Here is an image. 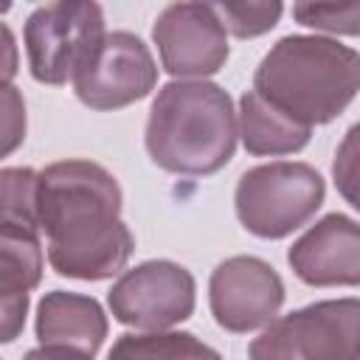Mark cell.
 <instances>
[{
	"instance_id": "d6986e66",
	"label": "cell",
	"mask_w": 360,
	"mask_h": 360,
	"mask_svg": "<svg viewBox=\"0 0 360 360\" xmlns=\"http://www.w3.org/2000/svg\"><path fill=\"white\" fill-rule=\"evenodd\" d=\"M25 98L14 84H0V160L17 152L25 141Z\"/></svg>"
},
{
	"instance_id": "277c9868",
	"label": "cell",
	"mask_w": 360,
	"mask_h": 360,
	"mask_svg": "<svg viewBox=\"0 0 360 360\" xmlns=\"http://www.w3.org/2000/svg\"><path fill=\"white\" fill-rule=\"evenodd\" d=\"M323 177L301 160H276L248 169L233 191V208L245 231L259 239H281L307 225L323 205Z\"/></svg>"
},
{
	"instance_id": "e0dca14e",
	"label": "cell",
	"mask_w": 360,
	"mask_h": 360,
	"mask_svg": "<svg viewBox=\"0 0 360 360\" xmlns=\"http://www.w3.org/2000/svg\"><path fill=\"white\" fill-rule=\"evenodd\" d=\"M225 34L231 31L239 39L262 37L276 28L284 6L281 3H211Z\"/></svg>"
},
{
	"instance_id": "ffe728a7",
	"label": "cell",
	"mask_w": 360,
	"mask_h": 360,
	"mask_svg": "<svg viewBox=\"0 0 360 360\" xmlns=\"http://www.w3.org/2000/svg\"><path fill=\"white\" fill-rule=\"evenodd\" d=\"M354 141H357V127H352V129L346 132V141H343V146L338 149L335 183H338L340 194H343L352 205H360L357 197H354V183H357V172H354Z\"/></svg>"
},
{
	"instance_id": "7c38bea8",
	"label": "cell",
	"mask_w": 360,
	"mask_h": 360,
	"mask_svg": "<svg viewBox=\"0 0 360 360\" xmlns=\"http://www.w3.org/2000/svg\"><path fill=\"white\" fill-rule=\"evenodd\" d=\"M37 340L39 346H68L87 357H96L107 338V315L101 304L82 292L53 290L45 292L37 307Z\"/></svg>"
},
{
	"instance_id": "3957f363",
	"label": "cell",
	"mask_w": 360,
	"mask_h": 360,
	"mask_svg": "<svg viewBox=\"0 0 360 360\" xmlns=\"http://www.w3.org/2000/svg\"><path fill=\"white\" fill-rule=\"evenodd\" d=\"M357 87V51L329 37H284L253 73V93L309 129L338 118L354 101Z\"/></svg>"
},
{
	"instance_id": "7a4b0ae2",
	"label": "cell",
	"mask_w": 360,
	"mask_h": 360,
	"mask_svg": "<svg viewBox=\"0 0 360 360\" xmlns=\"http://www.w3.org/2000/svg\"><path fill=\"white\" fill-rule=\"evenodd\" d=\"M143 143L149 158L172 174H214L236 149V110L231 96L205 79L163 84L149 107Z\"/></svg>"
},
{
	"instance_id": "5b68a950",
	"label": "cell",
	"mask_w": 360,
	"mask_h": 360,
	"mask_svg": "<svg viewBox=\"0 0 360 360\" xmlns=\"http://www.w3.org/2000/svg\"><path fill=\"white\" fill-rule=\"evenodd\" d=\"M250 360H360V301L335 298L273 318L248 346Z\"/></svg>"
},
{
	"instance_id": "ac0fdd59",
	"label": "cell",
	"mask_w": 360,
	"mask_h": 360,
	"mask_svg": "<svg viewBox=\"0 0 360 360\" xmlns=\"http://www.w3.org/2000/svg\"><path fill=\"white\" fill-rule=\"evenodd\" d=\"M292 17L315 31H329V34H346L354 37L360 31V3H295Z\"/></svg>"
},
{
	"instance_id": "30bf717a",
	"label": "cell",
	"mask_w": 360,
	"mask_h": 360,
	"mask_svg": "<svg viewBox=\"0 0 360 360\" xmlns=\"http://www.w3.org/2000/svg\"><path fill=\"white\" fill-rule=\"evenodd\" d=\"M208 304L214 321L225 332H253L278 315L284 304V281L264 259L231 256L211 273Z\"/></svg>"
},
{
	"instance_id": "603a6c76",
	"label": "cell",
	"mask_w": 360,
	"mask_h": 360,
	"mask_svg": "<svg viewBox=\"0 0 360 360\" xmlns=\"http://www.w3.org/2000/svg\"><path fill=\"white\" fill-rule=\"evenodd\" d=\"M8 8H11L8 3H0V11H8Z\"/></svg>"
},
{
	"instance_id": "2e32d148",
	"label": "cell",
	"mask_w": 360,
	"mask_h": 360,
	"mask_svg": "<svg viewBox=\"0 0 360 360\" xmlns=\"http://www.w3.org/2000/svg\"><path fill=\"white\" fill-rule=\"evenodd\" d=\"M39 172L28 166L0 169V231L39 236Z\"/></svg>"
},
{
	"instance_id": "5bb4252c",
	"label": "cell",
	"mask_w": 360,
	"mask_h": 360,
	"mask_svg": "<svg viewBox=\"0 0 360 360\" xmlns=\"http://www.w3.org/2000/svg\"><path fill=\"white\" fill-rule=\"evenodd\" d=\"M236 135L242 138L245 149L250 155H292L301 152L309 143L312 129L292 121L287 112L264 101L259 93L248 90L239 98V121H236Z\"/></svg>"
},
{
	"instance_id": "52a82bcc",
	"label": "cell",
	"mask_w": 360,
	"mask_h": 360,
	"mask_svg": "<svg viewBox=\"0 0 360 360\" xmlns=\"http://www.w3.org/2000/svg\"><path fill=\"white\" fill-rule=\"evenodd\" d=\"M107 304L112 318L124 326L141 332H166L191 318L197 284L183 264L152 259L121 273L107 292Z\"/></svg>"
},
{
	"instance_id": "ba28073f",
	"label": "cell",
	"mask_w": 360,
	"mask_h": 360,
	"mask_svg": "<svg viewBox=\"0 0 360 360\" xmlns=\"http://www.w3.org/2000/svg\"><path fill=\"white\" fill-rule=\"evenodd\" d=\"M70 82L84 107L107 112L146 98L158 84V65L141 37L110 31Z\"/></svg>"
},
{
	"instance_id": "4fadbf2b",
	"label": "cell",
	"mask_w": 360,
	"mask_h": 360,
	"mask_svg": "<svg viewBox=\"0 0 360 360\" xmlns=\"http://www.w3.org/2000/svg\"><path fill=\"white\" fill-rule=\"evenodd\" d=\"M42 281L39 236L0 231V343H11L25 329L31 290Z\"/></svg>"
},
{
	"instance_id": "9c48e42d",
	"label": "cell",
	"mask_w": 360,
	"mask_h": 360,
	"mask_svg": "<svg viewBox=\"0 0 360 360\" xmlns=\"http://www.w3.org/2000/svg\"><path fill=\"white\" fill-rule=\"evenodd\" d=\"M152 39L160 65L174 79H205L228 59V34L211 3H172L155 25Z\"/></svg>"
},
{
	"instance_id": "44dd1931",
	"label": "cell",
	"mask_w": 360,
	"mask_h": 360,
	"mask_svg": "<svg viewBox=\"0 0 360 360\" xmlns=\"http://www.w3.org/2000/svg\"><path fill=\"white\" fill-rule=\"evenodd\" d=\"M20 70V51L11 28L0 22V84H11V79Z\"/></svg>"
},
{
	"instance_id": "7402d4cb",
	"label": "cell",
	"mask_w": 360,
	"mask_h": 360,
	"mask_svg": "<svg viewBox=\"0 0 360 360\" xmlns=\"http://www.w3.org/2000/svg\"><path fill=\"white\" fill-rule=\"evenodd\" d=\"M22 360H93L76 349H68V346H37L31 352H25Z\"/></svg>"
},
{
	"instance_id": "8fae6325",
	"label": "cell",
	"mask_w": 360,
	"mask_h": 360,
	"mask_svg": "<svg viewBox=\"0 0 360 360\" xmlns=\"http://www.w3.org/2000/svg\"><path fill=\"white\" fill-rule=\"evenodd\" d=\"M292 273L309 287H357L360 228L346 214H326L287 250Z\"/></svg>"
},
{
	"instance_id": "8992f818",
	"label": "cell",
	"mask_w": 360,
	"mask_h": 360,
	"mask_svg": "<svg viewBox=\"0 0 360 360\" xmlns=\"http://www.w3.org/2000/svg\"><path fill=\"white\" fill-rule=\"evenodd\" d=\"M104 37V11L87 0L37 6L25 20V53L31 76L42 84H65L87 62Z\"/></svg>"
},
{
	"instance_id": "9a60e30c",
	"label": "cell",
	"mask_w": 360,
	"mask_h": 360,
	"mask_svg": "<svg viewBox=\"0 0 360 360\" xmlns=\"http://www.w3.org/2000/svg\"><path fill=\"white\" fill-rule=\"evenodd\" d=\"M107 360H222L217 349L191 332H141L121 335Z\"/></svg>"
},
{
	"instance_id": "6da1fadb",
	"label": "cell",
	"mask_w": 360,
	"mask_h": 360,
	"mask_svg": "<svg viewBox=\"0 0 360 360\" xmlns=\"http://www.w3.org/2000/svg\"><path fill=\"white\" fill-rule=\"evenodd\" d=\"M39 233L48 262L65 278L101 281L118 276L135 236L121 219V186L93 160H56L39 172Z\"/></svg>"
}]
</instances>
